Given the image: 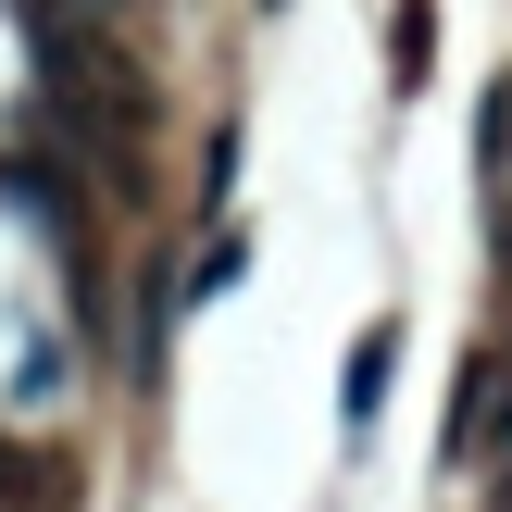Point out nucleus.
Masks as SVG:
<instances>
[{"label": "nucleus", "mask_w": 512, "mask_h": 512, "mask_svg": "<svg viewBox=\"0 0 512 512\" xmlns=\"http://www.w3.org/2000/svg\"><path fill=\"white\" fill-rule=\"evenodd\" d=\"M388 388H400V325H363L350 363H338V438H350V450L388 425Z\"/></svg>", "instance_id": "obj_1"}, {"label": "nucleus", "mask_w": 512, "mask_h": 512, "mask_svg": "<svg viewBox=\"0 0 512 512\" xmlns=\"http://www.w3.org/2000/svg\"><path fill=\"white\" fill-rule=\"evenodd\" d=\"M425 50H438V13H425V0H400V25H388V88H400V100L425 88Z\"/></svg>", "instance_id": "obj_2"}, {"label": "nucleus", "mask_w": 512, "mask_h": 512, "mask_svg": "<svg viewBox=\"0 0 512 512\" xmlns=\"http://www.w3.org/2000/svg\"><path fill=\"white\" fill-rule=\"evenodd\" d=\"M238 275H250V238H213V250H200V275H188V288H200V300H225Z\"/></svg>", "instance_id": "obj_3"}, {"label": "nucleus", "mask_w": 512, "mask_h": 512, "mask_svg": "<svg viewBox=\"0 0 512 512\" xmlns=\"http://www.w3.org/2000/svg\"><path fill=\"white\" fill-rule=\"evenodd\" d=\"M263 13H288V0H263Z\"/></svg>", "instance_id": "obj_4"}]
</instances>
